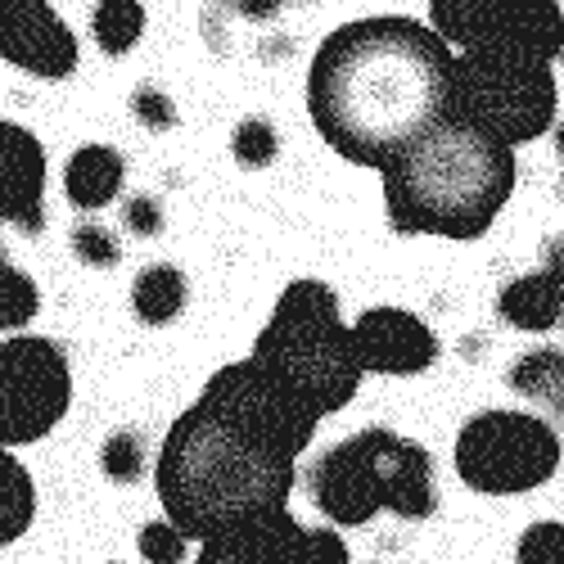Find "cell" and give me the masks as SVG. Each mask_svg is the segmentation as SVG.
<instances>
[{"label":"cell","mask_w":564,"mask_h":564,"mask_svg":"<svg viewBox=\"0 0 564 564\" xmlns=\"http://www.w3.org/2000/svg\"><path fill=\"white\" fill-rule=\"evenodd\" d=\"M316 425L321 415L258 357L221 366L163 438L154 488L167 524L204 542L285 510Z\"/></svg>","instance_id":"6da1fadb"},{"label":"cell","mask_w":564,"mask_h":564,"mask_svg":"<svg viewBox=\"0 0 564 564\" xmlns=\"http://www.w3.org/2000/svg\"><path fill=\"white\" fill-rule=\"evenodd\" d=\"M452 45L415 19L344 23L312 55L307 113L339 159L384 167L452 118Z\"/></svg>","instance_id":"7a4b0ae2"},{"label":"cell","mask_w":564,"mask_h":564,"mask_svg":"<svg viewBox=\"0 0 564 564\" xmlns=\"http://www.w3.org/2000/svg\"><path fill=\"white\" fill-rule=\"evenodd\" d=\"M384 208L398 235L479 240L514 191V150L501 140L443 118L380 167Z\"/></svg>","instance_id":"3957f363"},{"label":"cell","mask_w":564,"mask_h":564,"mask_svg":"<svg viewBox=\"0 0 564 564\" xmlns=\"http://www.w3.org/2000/svg\"><path fill=\"white\" fill-rule=\"evenodd\" d=\"M307 492L325 520L344 529L370 524L380 510L425 520L438 506L430 452L393 430H361L321 452L307 469Z\"/></svg>","instance_id":"277c9868"},{"label":"cell","mask_w":564,"mask_h":564,"mask_svg":"<svg viewBox=\"0 0 564 564\" xmlns=\"http://www.w3.org/2000/svg\"><path fill=\"white\" fill-rule=\"evenodd\" d=\"M253 357L271 366L321 420L357 398L361 361L339 316V294L325 280H294L275 299L271 321L253 339Z\"/></svg>","instance_id":"5b68a950"},{"label":"cell","mask_w":564,"mask_h":564,"mask_svg":"<svg viewBox=\"0 0 564 564\" xmlns=\"http://www.w3.org/2000/svg\"><path fill=\"white\" fill-rule=\"evenodd\" d=\"M555 109V68L533 55L488 41L452 59V118L501 140L506 150L551 131Z\"/></svg>","instance_id":"8992f818"},{"label":"cell","mask_w":564,"mask_h":564,"mask_svg":"<svg viewBox=\"0 0 564 564\" xmlns=\"http://www.w3.org/2000/svg\"><path fill=\"white\" fill-rule=\"evenodd\" d=\"M456 475L484 497H520L555 479L560 434L524 411H479L456 434Z\"/></svg>","instance_id":"52a82bcc"},{"label":"cell","mask_w":564,"mask_h":564,"mask_svg":"<svg viewBox=\"0 0 564 564\" xmlns=\"http://www.w3.org/2000/svg\"><path fill=\"white\" fill-rule=\"evenodd\" d=\"M73 402V375L59 344L14 335L0 344V447L41 443Z\"/></svg>","instance_id":"ba28073f"},{"label":"cell","mask_w":564,"mask_h":564,"mask_svg":"<svg viewBox=\"0 0 564 564\" xmlns=\"http://www.w3.org/2000/svg\"><path fill=\"white\" fill-rule=\"evenodd\" d=\"M0 59L59 82L77 68V36L51 0H0Z\"/></svg>","instance_id":"9c48e42d"},{"label":"cell","mask_w":564,"mask_h":564,"mask_svg":"<svg viewBox=\"0 0 564 564\" xmlns=\"http://www.w3.org/2000/svg\"><path fill=\"white\" fill-rule=\"evenodd\" d=\"M352 330V348L361 370L375 375H420L438 361V339L420 316H411L406 307H370L357 316Z\"/></svg>","instance_id":"30bf717a"},{"label":"cell","mask_w":564,"mask_h":564,"mask_svg":"<svg viewBox=\"0 0 564 564\" xmlns=\"http://www.w3.org/2000/svg\"><path fill=\"white\" fill-rule=\"evenodd\" d=\"M0 226H45V150L41 140L0 118Z\"/></svg>","instance_id":"8fae6325"},{"label":"cell","mask_w":564,"mask_h":564,"mask_svg":"<svg viewBox=\"0 0 564 564\" xmlns=\"http://www.w3.org/2000/svg\"><path fill=\"white\" fill-rule=\"evenodd\" d=\"M303 533L307 529L285 506L204 538L195 564H303Z\"/></svg>","instance_id":"7c38bea8"},{"label":"cell","mask_w":564,"mask_h":564,"mask_svg":"<svg viewBox=\"0 0 564 564\" xmlns=\"http://www.w3.org/2000/svg\"><path fill=\"white\" fill-rule=\"evenodd\" d=\"M497 312L506 325H514V330H551V325H560L564 316V285H560V245L546 249V267L510 280V285L501 290L497 299Z\"/></svg>","instance_id":"4fadbf2b"},{"label":"cell","mask_w":564,"mask_h":564,"mask_svg":"<svg viewBox=\"0 0 564 564\" xmlns=\"http://www.w3.org/2000/svg\"><path fill=\"white\" fill-rule=\"evenodd\" d=\"M501 45L520 55H533L542 64H555L564 51V14H560V0H514L501 32L492 36ZM488 45V41H484Z\"/></svg>","instance_id":"5bb4252c"},{"label":"cell","mask_w":564,"mask_h":564,"mask_svg":"<svg viewBox=\"0 0 564 564\" xmlns=\"http://www.w3.org/2000/svg\"><path fill=\"white\" fill-rule=\"evenodd\" d=\"M514 0H430V32L456 51H475V45L492 41L506 23Z\"/></svg>","instance_id":"9a60e30c"},{"label":"cell","mask_w":564,"mask_h":564,"mask_svg":"<svg viewBox=\"0 0 564 564\" xmlns=\"http://www.w3.org/2000/svg\"><path fill=\"white\" fill-rule=\"evenodd\" d=\"M122 176H127V163H122L118 150H109V145H82L68 159V167H64V195H68L73 208L96 213V208L118 199Z\"/></svg>","instance_id":"2e32d148"},{"label":"cell","mask_w":564,"mask_h":564,"mask_svg":"<svg viewBox=\"0 0 564 564\" xmlns=\"http://www.w3.org/2000/svg\"><path fill=\"white\" fill-rule=\"evenodd\" d=\"M185 299H191V290H185V275L172 267V262H154L135 275L131 285V307L135 316L145 325H167L185 312Z\"/></svg>","instance_id":"e0dca14e"},{"label":"cell","mask_w":564,"mask_h":564,"mask_svg":"<svg viewBox=\"0 0 564 564\" xmlns=\"http://www.w3.org/2000/svg\"><path fill=\"white\" fill-rule=\"evenodd\" d=\"M32 514H36L32 475L10 447H0V546L19 542L32 529Z\"/></svg>","instance_id":"ac0fdd59"},{"label":"cell","mask_w":564,"mask_h":564,"mask_svg":"<svg viewBox=\"0 0 564 564\" xmlns=\"http://www.w3.org/2000/svg\"><path fill=\"white\" fill-rule=\"evenodd\" d=\"M560 384H564V357H560V348H538V352H529V357H520L510 366V389L533 398V402H542V406H551L555 415L564 406V389Z\"/></svg>","instance_id":"d6986e66"},{"label":"cell","mask_w":564,"mask_h":564,"mask_svg":"<svg viewBox=\"0 0 564 564\" xmlns=\"http://www.w3.org/2000/svg\"><path fill=\"white\" fill-rule=\"evenodd\" d=\"M90 32L105 55H127L131 45L145 32V6L140 0H100L96 14H90Z\"/></svg>","instance_id":"ffe728a7"},{"label":"cell","mask_w":564,"mask_h":564,"mask_svg":"<svg viewBox=\"0 0 564 564\" xmlns=\"http://www.w3.org/2000/svg\"><path fill=\"white\" fill-rule=\"evenodd\" d=\"M41 312V290L28 271H19L0 249V330H23Z\"/></svg>","instance_id":"44dd1931"},{"label":"cell","mask_w":564,"mask_h":564,"mask_svg":"<svg viewBox=\"0 0 564 564\" xmlns=\"http://www.w3.org/2000/svg\"><path fill=\"white\" fill-rule=\"evenodd\" d=\"M100 465H105V475L113 484H135L140 475H145V443H140V434H131V430H118L105 443Z\"/></svg>","instance_id":"7402d4cb"},{"label":"cell","mask_w":564,"mask_h":564,"mask_svg":"<svg viewBox=\"0 0 564 564\" xmlns=\"http://www.w3.org/2000/svg\"><path fill=\"white\" fill-rule=\"evenodd\" d=\"M280 150V140H275V127L267 118H245L240 127H235V140H230V154L240 159L245 167H267Z\"/></svg>","instance_id":"603a6c76"},{"label":"cell","mask_w":564,"mask_h":564,"mask_svg":"<svg viewBox=\"0 0 564 564\" xmlns=\"http://www.w3.org/2000/svg\"><path fill=\"white\" fill-rule=\"evenodd\" d=\"M514 560L520 564H564V524L560 520L533 524L520 538V546H514Z\"/></svg>","instance_id":"cb8c5ba5"},{"label":"cell","mask_w":564,"mask_h":564,"mask_svg":"<svg viewBox=\"0 0 564 564\" xmlns=\"http://www.w3.org/2000/svg\"><path fill=\"white\" fill-rule=\"evenodd\" d=\"M73 253H77L86 267H118V258H122L118 240H113L105 226H96V221H86V226L73 230Z\"/></svg>","instance_id":"d4e9b609"},{"label":"cell","mask_w":564,"mask_h":564,"mask_svg":"<svg viewBox=\"0 0 564 564\" xmlns=\"http://www.w3.org/2000/svg\"><path fill=\"white\" fill-rule=\"evenodd\" d=\"M185 546L191 542H185L167 520L140 529V555H145L150 564H185Z\"/></svg>","instance_id":"484cf974"},{"label":"cell","mask_w":564,"mask_h":564,"mask_svg":"<svg viewBox=\"0 0 564 564\" xmlns=\"http://www.w3.org/2000/svg\"><path fill=\"white\" fill-rule=\"evenodd\" d=\"M131 113L145 122L150 131H172L176 127V109L172 100L163 96L159 86H135V96H131Z\"/></svg>","instance_id":"4316f807"},{"label":"cell","mask_w":564,"mask_h":564,"mask_svg":"<svg viewBox=\"0 0 564 564\" xmlns=\"http://www.w3.org/2000/svg\"><path fill=\"white\" fill-rule=\"evenodd\" d=\"M303 564H352V555L335 529H307L303 533Z\"/></svg>","instance_id":"83f0119b"},{"label":"cell","mask_w":564,"mask_h":564,"mask_svg":"<svg viewBox=\"0 0 564 564\" xmlns=\"http://www.w3.org/2000/svg\"><path fill=\"white\" fill-rule=\"evenodd\" d=\"M122 226L131 235H159L163 230V208L150 195H135V199L122 204Z\"/></svg>","instance_id":"f1b7e54d"},{"label":"cell","mask_w":564,"mask_h":564,"mask_svg":"<svg viewBox=\"0 0 564 564\" xmlns=\"http://www.w3.org/2000/svg\"><path fill=\"white\" fill-rule=\"evenodd\" d=\"M235 10H240L245 19H258V23H267V19H275V10H280V0H230Z\"/></svg>","instance_id":"f546056e"}]
</instances>
